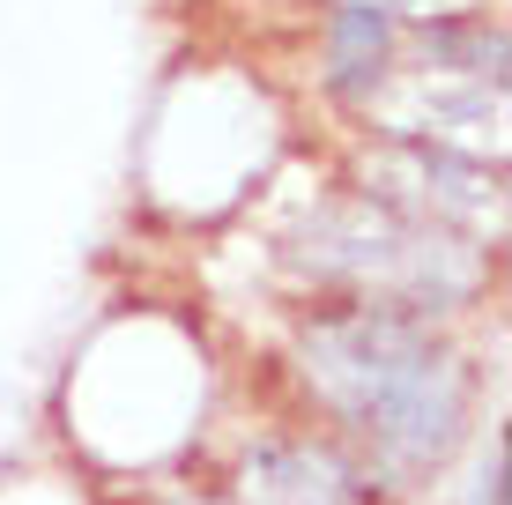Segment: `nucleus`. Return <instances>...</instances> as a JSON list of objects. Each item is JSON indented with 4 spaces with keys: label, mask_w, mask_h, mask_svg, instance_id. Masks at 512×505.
Masks as SVG:
<instances>
[{
    "label": "nucleus",
    "mask_w": 512,
    "mask_h": 505,
    "mask_svg": "<svg viewBox=\"0 0 512 505\" xmlns=\"http://www.w3.org/2000/svg\"><path fill=\"white\" fill-rule=\"evenodd\" d=\"M297 268L327 275V283L372 290L394 312H438L453 298H468L483 283V260H475L461 238L423 231V223H401L386 201H327L305 216L297 231Z\"/></svg>",
    "instance_id": "f257e3e1"
},
{
    "label": "nucleus",
    "mask_w": 512,
    "mask_h": 505,
    "mask_svg": "<svg viewBox=\"0 0 512 505\" xmlns=\"http://www.w3.org/2000/svg\"><path fill=\"white\" fill-rule=\"evenodd\" d=\"M431 327L416 312H394V305H357V312H327V320L305 327V379L327 409H342L349 424H364L401 379L431 357Z\"/></svg>",
    "instance_id": "f03ea898"
},
{
    "label": "nucleus",
    "mask_w": 512,
    "mask_h": 505,
    "mask_svg": "<svg viewBox=\"0 0 512 505\" xmlns=\"http://www.w3.org/2000/svg\"><path fill=\"white\" fill-rule=\"evenodd\" d=\"M461 424H468V364L453 350H431L357 431L372 439L386 476H423V468H438L453 454Z\"/></svg>",
    "instance_id": "7ed1b4c3"
},
{
    "label": "nucleus",
    "mask_w": 512,
    "mask_h": 505,
    "mask_svg": "<svg viewBox=\"0 0 512 505\" xmlns=\"http://www.w3.org/2000/svg\"><path fill=\"white\" fill-rule=\"evenodd\" d=\"M349 468L327 446H260L238 476V505H349Z\"/></svg>",
    "instance_id": "20e7f679"
},
{
    "label": "nucleus",
    "mask_w": 512,
    "mask_h": 505,
    "mask_svg": "<svg viewBox=\"0 0 512 505\" xmlns=\"http://www.w3.org/2000/svg\"><path fill=\"white\" fill-rule=\"evenodd\" d=\"M401 164H409L416 201L431 208V216L490 223V231L505 223V186H498V171L468 164V156H453V149H401Z\"/></svg>",
    "instance_id": "39448f33"
},
{
    "label": "nucleus",
    "mask_w": 512,
    "mask_h": 505,
    "mask_svg": "<svg viewBox=\"0 0 512 505\" xmlns=\"http://www.w3.org/2000/svg\"><path fill=\"white\" fill-rule=\"evenodd\" d=\"M379 67H386V15L342 8L334 15V75L349 90H364V82H379Z\"/></svg>",
    "instance_id": "423d86ee"
},
{
    "label": "nucleus",
    "mask_w": 512,
    "mask_h": 505,
    "mask_svg": "<svg viewBox=\"0 0 512 505\" xmlns=\"http://www.w3.org/2000/svg\"><path fill=\"white\" fill-rule=\"evenodd\" d=\"M342 8H372V15H423V23H461L475 0H342Z\"/></svg>",
    "instance_id": "0eeeda50"
}]
</instances>
